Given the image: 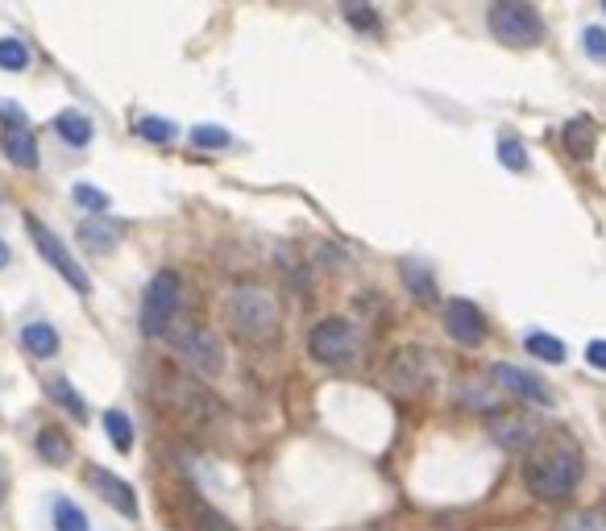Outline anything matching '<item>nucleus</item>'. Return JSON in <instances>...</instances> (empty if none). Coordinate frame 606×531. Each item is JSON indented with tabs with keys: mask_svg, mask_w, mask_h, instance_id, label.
Wrapping results in <instances>:
<instances>
[{
	"mask_svg": "<svg viewBox=\"0 0 606 531\" xmlns=\"http://www.w3.org/2000/svg\"><path fill=\"white\" fill-rule=\"evenodd\" d=\"M225 324L241 345H270L283 328L279 299H274L262 283H241L225 299Z\"/></svg>",
	"mask_w": 606,
	"mask_h": 531,
	"instance_id": "nucleus-1",
	"label": "nucleus"
},
{
	"mask_svg": "<svg viewBox=\"0 0 606 531\" xmlns=\"http://www.w3.org/2000/svg\"><path fill=\"white\" fill-rule=\"evenodd\" d=\"M577 482H582V457L569 444H548L523 469V486L540 502H565L577 490Z\"/></svg>",
	"mask_w": 606,
	"mask_h": 531,
	"instance_id": "nucleus-2",
	"label": "nucleus"
},
{
	"mask_svg": "<svg viewBox=\"0 0 606 531\" xmlns=\"http://www.w3.org/2000/svg\"><path fill=\"white\" fill-rule=\"evenodd\" d=\"M167 341L175 349V357L183 361V366H191L196 374L204 378H220L225 374V345H220V337L208 328V324H196V320H175L167 328Z\"/></svg>",
	"mask_w": 606,
	"mask_h": 531,
	"instance_id": "nucleus-3",
	"label": "nucleus"
},
{
	"mask_svg": "<svg viewBox=\"0 0 606 531\" xmlns=\"http://www.w3.org/2000/svg\"><path fill=\"white\" fill-rule=\"evenodd\" d=\"M391 395L399 399H424L428 390L436 386V353L424 345H403L391 361H387V374H382Z\"/></svg>",
	"mask_w": 606,
	"mask_h": 531,
	"instance_id": "nucleus-4",
	"label": "nucleus"
},
{
	"mask_svg": "<svg viewBox=\"0 0 606 531\" xmlns=\"http://www.w3.org/2000/svg\"><path fill=\"white\" fill-rule=\"evenodd\" d=\"M486 25L503 46H515V50L536 46L544 38V17L532 5H523V0H499V5H490Z\"/></svg>",
	"mask_w": 606,
	"mask_h": 531,
	"instance_id": "nucleus-5",
	"label": "nucleus"
},
{
	"mask_svg": "<svg viewBox=\"0 0 606 531\" xmlns=\"http://www.w3.org/2000/svg\"><path fill=\"white\" fill-rule=\"evenodd\" d=\"M179 295H183V278L175 270H158L146 287L142 299V332L146 337H167V328L179 320Z\"/></svg>",
	"mask_w": 606,
	"mask_h": 531,
	"instance_id": "nucleus-6",
	"label": "nucleus"
},
{
	"mask_svg": "<svg viewBox=\"0 0 606 531\" xmlns=\"http://www.w3.org/2000/svg\"><path fill=\"white\" fill-rule=\"evenodd\" d=\"M357 349H362V337H357V328L341 316H328L308 332V353L320 366H349L357 357Z\"/></svg>",
	"mask_w": 606,
	"mask_h": 531,
	"instance_id": "nucleus-7",
	"label": "nucleus"
},
{
	"mask_svg": "<svg viewBox=\"0 0 606 531\" xmlns=\"http://www.w3.org/2000/svg\"><path fill=\"white\" fill-rule=\"evenodd\" d=\"M25 229H30V241L38 245V254L54 266V270H59L63 278H67V283L79 291V295H92V278L84 274V266H79L75 258H71V249L59 241V237H54L46 225H42V220L38 216H25Z\"/></svg>",
	"mask_w": 606,
	"mask_h": 531,
	"instance_id": "nucleus-8",
	"label": "nucleus"
},
{
	"mask_svg": "<svg viewBox=\"0 0 606 531\" xmlns=\"http://www.w3.org/2000/svg\"><path fill=\"white\" fill-rule=\"evenodd\" d=\"M445 328H449V337L457 345L478 349L486 341V316H482V307L470 303V299H449L445 303Z\"/></svg>",
	"mask_w": 606,
	"mask_h": 531,
	"instance_id": "nucleus-9",
	"label": "nucleus"
},
{
	"mask_svg": "<svg viewBox=\"0 0 606 531\" xmlns=\"http://www.w3.org/2000/svg\"><path fill=\"white\" fill-rule=\"evenodd\" d=\"M490 436L499 440L507 453H523V449H532V444L540 440V424L532 415H523V411H503V415L490 419Z\"/></svg>",
	"mask_w": 606,
	"mask_h": 531,
	"instance_id": "nucleus-10",
	"label": "nucleus"
},
{
	"mask_svg": "<svg viewBox=\"0 0 606 531\" xmlns=\"http://www.w3.org/2000/svg\"><path fill=\"white\" fill-rule=\"evenodd\" d=\"M490 378L499 382L503 390H511L515 399H523V403H540V407H548L553 403V390H548L536 374H528V370H519V366H507V361H499V366L490 370Z\"/></svg>",
	"mask_w": 606,
	"mask_h": 531,
	"instance_id": "nucleus-11",
	"label": "nucleus"
},
{
	"mask_svg": "<svg viewBox=\"0 0 606 531\" xmlns=\"http://www.w3.org/2000/svg\"><path fill=\"white\" fill-rule=\"evenodd\" d=\"M88 486L100 490V498H104L113 511H121L125 519H137V494H133V486H129L125 478H117V473L92 465V469H88Z\"/></svg>",
	"mask_w": 606,
	"mask_h": 531,
	"instance_id": "nucleus-12",
	"label": "nucleus"
},
{
	"mask_svg": "<svg viewBox=\"0 0 606 531\" xmlns=\"http://www.w3.org/2000/svg\"><path fill=\"white\" fill-rule=\"evenodd\" d=\"M0 150H5V158L13 166H21V171H34L38 166V137L30 129H5L0 133Z\"/></svg>",
	"mask_w": 606,
	"mask_h": 531,
	"instance_id": "nucleus-13",
	"label": "nucleus"
},
{
	"mask_svg": "<svg viewBox=\"0 0 606 531\" xmlns=\"http://www.w3.org/2000/svg\"><path fill=\"white\" fill-rule=\"evenodd\" d=\"M399 278H403V287L411 291V299L424 303V307H436L440 303V291H436V274L420 262H403L399 266Z\"/></svg>",
	"mask_w": 606,
	"mask_h": 531,
	"instance_id": "nucleus-14",
	"label": "nucleus"
},
{
	"mask_svg": "<svg viewBox=\"0 0 606 531\" xmlns=\"http://www.w3.org/2000/svg\"><path fill=\"white\" fill-rule=\"evenodd\" d=\"M21 345H25V353H30V357H54V353H59V332H54L46 320H30V324H25L21 328Z\"/></svg>",
	"mask_w": 606,
	"mask_h": 531,
	"instance_id": "nucleus-15",
	"label": "nucleus"
},
{
	"mask_svg": "<svg viewBox=\"0 0 606 531\" xmlns=\"http://www.w3.org/2000/svg\"><path fill=\"white\" fill-rule=\"evenodd\" d=\"M54 133H59L67 146L84 150V146L92 142V133H96V129H92V121H88L84 113H75V108H67V113H59V117H54Z\"/></svg>",
	"mask_w": 606,
	"mask_h": 531,
	"instance_id": "nucleus-16",
	"label": "nucleus"
},
{
	"mask_svg": "<svg viewBox=\"0 0 606 531\" xmlns=\"http://www.w3.org/2000/svg\"><path fill=\"white\" fill-rule=\"evenodd\" d=\"M523 349H528L536 361H548V366H561V361L569 357V349L553 337V332H528V337H523Z\"/></svg>",
	"mask_w": 606,
	"mask_h": 531,
	"instance_id": "nucleus-17",
	"label": "nucleus"
},
{
	"mask_svg": "<svg viewBox=\"0 0 606 531\" xmlns=\"http://www.w3.org/2000/svg\"><path fill=\"white\" fill-rule=\"evenodd\" d=\"M104 432H108V440H113L117 453H133V424H129V415L121 407L104 411Z\"/></svg>",
	"mask_w": 606,
	"mask_h": 531,
	"instance_id": "nucleus-18",
	"label": "nucleus"
},
{
	"mask_svg": "<svg viewBox=\"0 0 606 531\" xmlns=\"http://www.w3.org/2000/svg\"><path fill=\"white\" fill-rule=\"evenodd\" d=\"M565 150H569L573 158H582V162L594 154V125H590L586 117H577V121L565 125Z\"/></svg>",
	"mask_w": 606,
	"mask_h": 531,
	"instance_id": "nucleus-19",
	"label": "nucleus"
},
{
	"mask_svg": "<svg viewBox=\"0 0 606 531\" xmlns=\"http://www.w3.org/2000/svg\"><path fill=\"white\" fill-rule=\"evenodd\" d=\"M38 457L50 461V465L71 461V440H67V432H59V428H42V432H38Z\"/></svg>",
	"mask_w": 606,
	"mask_h": 531,
	"instance_id": "nucleus-20",
	"label": "nucleus"
},
{
	"mask_svg": "<svg viewBox=\"0 0 606 531\" xmlns=\"http://www.w3.org/2000/svg\"><path fill=\"white\" fill-rule=\"evenodd\" d=\"M117 233H121V229L100 225V220H84V225H79V241H84L92 254H108V249L117 245Z\"/></svg>",
	"mask_w": 606,
	"mask_h": 531,
	"instance_id": "nucleus-21",
	"label": "nucleus"
},
{
	"mask_svg": "<svg viewBox=\"0 0 606 531\" xmlns=\"http://www.w3.org/2000/svg\"><path fill=\"white\" fill-rule=\"evenodd\" d=\"M553 531H606V511L602 507H582V511H569L565 519H557Z\"/></svg>",
	"mask_w": 606,
	"mask_h": 531,
	"instance_id": "nucleus-22",
	"label": "nucleus"
},
{
	"mask_svg": "<svg viewBox=\"0 0 606 531\" xmlns=\"http://www.w3.org/2000/svg\"><path fill=\"white\" fill-rule=\"evenodd\" d=\"M46 390H50V399L59 403L63 411H71L75 419H84V415H88V403L79 399V390H75L67 378H50V382H46Z\"/></svg>",
	"mask_w": 606,
	"mask_h": 531,
	"instance_id": "nucleus-23",
	"label": "nucleus"
},
{
	"mask_svg": "<svg viewBox=\"0 0 606 531\" xmlns=\"http://www.w3.org/2000/svg\"><path fill=\"white\" fill-rule=\"evenodd\" d=\"M54 531H92L84 507H75L71 498H54Z\"/></svg>",
	"mask_w": 606,
	"mask_h": 531,
	"instance_id": "nucleus-24",
	"label": "nucleus"
},
{
	"mask_svg": "<svg viewBox=\"0 0 606 531\" xmlns=\"http://www.w3.org/2000/svg\"><path fill=\"white\" fill-rule=\"evenodd\" d=\"M25 67H30V50H25L21 38L5 34L0 38V71H25Z\"/></svg>",
	"mask_w": 606,
	"mask_h": 531,
	"instance_id": "nucleus-25",
	"label": "nucleus"
},
{
	"mask_svg": "<svg viewBox=\"0 0 606 531\" xmlns=\"http://www.w3.org/2000/svg\"><path fill=\"white\" fill-rule=\"evenodd\" d=\"M499 162L507 166V171H515V175L528 171V150H523V142H519L515 133H503V137H499Z\"/></svg>",
	"mask_w": 606,
	"mask_h": 531,
	"instance_id": "nucleus-26",
	"label": "nucleus"
},
{
	"mask_svg": "<svg viewBox=\"0 0 606 531\" xmlns=\"http://www.w3.org/2000/svg\"><path fill=\"white\" fill-rule=\"evenodd\" d=\"M137 133L146 137V142H175V121H167V117H137Z\"/></svg>",
	"mask_w": 606,
	"mask_h": 531,
	"instance_id": "nucleus-27",
	"label": "nucleus"
},
{
	"mask_svg": "<svg viewBox=\"0 0 606 531\" xmlns=\"http://www.w3.org/2000/svg\"><path fill=\"white\" fill-rule=\"evenodd\" d=\"M191 142H196L200 150H225L233 137H229V129H220V125H196V129H191Z\"/></svg>",
	"mask_w": 606,
	"mask_h": 531,
	"instance_id": "nucleus-28",
	"label": "nucleus"
},
{
	"mask_svg": "<svg viewBox=\"0 0 606 531\" xmlns=\"http://www.w3.org/2000/svg\"><path fill=\"white\" fill-rule=\"evenodd\" d=\"M191 515H196V523H200V531H237V527H233V523H229L225 515H220V511H212V507H208V502H200V498H196V502H191Z\"/></svg>",
	"mask_w": 606,
	"mask_h": 531,
	"instance_id": "nucleus-29",
	"label": "nucleus"
},
{
	"mask_svg": "<svg viewBox=\"0 0 606 531\" xmlns=\"http://www.w3.org/2000/svg\"><path fill=\"white\" fill-rule=\"evenodd\" d=\"M75 204L88 208V212H108V191H100V187H92V183H79V187H75Z\"/></svg>",
	"mask_w": 606,
	"mask_h": 531,
	"instance_id": "nucleus-30",
	"label": "nucleus"
},
{
	"mask_svg": "<svg viewBox=\"0 0 606 531\" xmlns=\"http://www.w3.org/2000/svg\"><path fill=\"white\" fill-rule=\"evenodd\" d=\"M582 46H586V54H590V59L606 63V30H602V25H590V30L582 34Z\"/></svg>",
	"mask_w": 606,
	"mask_h": 531,
	"instance_id": "nucleus-31",
	"label": "nucleus"
},
{
	"mask_svg": "<svg viewBox=\"0 0 606 531\" xmlns=\"http://www.w3.org/2000/svg\"><path fill=\"white\" fill-rule=\"evenodd\" d=\"M345 17H349V25H357V30H378V13L374 9H362V5H349L345 9Z\"/></svg>",
	"mask_w": 606,
	"mask_h": 531,
	"instance_id": "nucleus-32",
	"label": "nucleus"
},
{
	"mask_svg": "<svg viewBox=\"0 0 606 531\" xmlns=\"http://www.w3.org/2000/svg\"><path fill=\"white\" fill-rule=\"evenodd\" d=\"M0 121H5L9 129H25V108L13 104V100H0Z\"/></svg>",
	"mask_w": 606,
	"mask_h": 531,
	"instance_id": "nucleus-33",
	"label": "nucleus"
},
{
	"mask_svg": "<svg viewBox=\"0 0 606 531\" xmlns=\"http://www.w3.org/2000/svg\"><path fill=\"white\" fill-rule=\"evenodd\" d=\"M586 361L594 370H606V341H590L586 345Z\"/></svg>",
	"mask_w": 606,
	"mask_h": 531,
	"instance_id": "nucleus-34",
	"label": "nucleus"
},
{
	"mask_svg": "<svg viewBox=\"0 0 606 531\" xmlns=\"http://www.w3.org/2000/svg\"><path fill=\"white\" fill-rule=\"evenodd\" d=\"M9 258H13V254H9V245H5V241H0V270H5V266H9Z\"/></svg>",
	"mask_w": 606,
	"mask_h": 531,
	"instance_id": "nucleus-35",
	"label": "nucleus"
},
{
	"mask_svg": "<svg viewBox=\"0 0 606 531\" xmlns=\"http://www.w3.org/2000/svg\"><path fill=\"white\" fill-rule=\"evenodd\" d=\"M0 498H5V486H0Z\"/></svg>",
	"mask_w": 606,
	"mask_h": 531,
	"instance_id": "nucleus-36",
	"label": "nucleus"
}]
</instances>
